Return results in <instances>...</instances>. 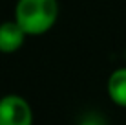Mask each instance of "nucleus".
Returning a JSON list of instances; mask_svg holds the SVG:
<instances>
[{
    "instance_id": "f257e3e1",
    "label": "nucleus",
    "mask_w": 126,
    "mask_h": 125,
    "mask_svg": "<svg viewBox=\"0 0 126 125\" xmlns=\"http://www.w3.org/2000/svg\"><path fill=\"white\" fill-rule=\"evenodd\" d=\"M59 17L57 0H18L15 9V20L26 31V35H42L49 31Z\"/></svg>"
},
{
    "instance_id": "f03ea898",
    "label": "nucleus",
    "mask_w": 126,
    "mask_h": 125,
    "mask_svg": "<svg viewBox=\"0 0 126 125\" xmlns=\"http://www.w3.org/2000/svg\"><path fill=\"white\" fill-rule=\"evenodd\" d=\"M33 112L29 103L20 96L9 94L0 100V125H31Z\"/></svg>"
},
{
    "instance_id": "7ed1b4c3",
    "label": "nucleus",
    "mask_w": 126,
    "mask_h": 125,
    "mask_svg": "<svg viewBox=\"0 0 126 125\" xmlns=\"http://www.w3.org/2000/svg\"><path fill=\"white\" fill-rule=\"evenodd\" d=\"M26 31L16 22H4L0 24V51L2 53H13L24 44Z\"/></svg>"
},
{
    "instance_id": "20e7f679",
    "label": "nucleus",
    "mask_w": 126,
    "mask_h": 125,
    "mask_svg": "<svg viewBox=\"0 0 126 125\" xmlns=\"http://www.w3.org/2000/svg\"><path fill=\"white\" fill-rule=\"evenodd\" d=\"M108 94L111 101L126 107V68H119L108 79Z\"/></svg>"
}]
</instances>
